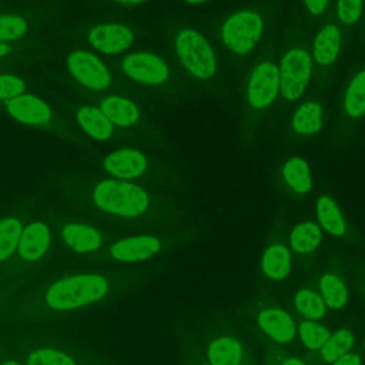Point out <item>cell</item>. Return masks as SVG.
Wrapping results in <instances>:
<instances>
[{"label":"cell","mask_w":365,"mask_h":365,"mask_svg":"<svg viewBox=\"0 0 365 365\" xmlns=\"http://www.w3.org/2000/svg\"><path fill=\"white\" fill-rule=\"evenodd\" d=\"M107 281L101 275H74L51 285L46 301L54 309H74L100 299L107 292Z\"/></svg>","instance_id":"cell-1"},{"label":"cell","mask_w":365,"mask_h":365,"mask_svg":"<svg viewBox=\"0 0 365 365\" xmlns=\"http://www.w3.org/2000/svg\"><path fill=\"white\" fill-rule=\"evenodd\" d=\"M93 197L101 210L121 217H138L148 207L145 191L125 181H101L94 188Z\"/></svg>","instance_id":"cell-2"},{"label":"cell","mask_w":365,"mask_h":365,"mask_svg":"<svg viewBox=\"0 0 365 365\" xmlns=\"http://www.w3.org/2000/svg\"><path fill=\"white\" fill-rule=\"evenodd\" d=\"M175 53L184 67L198 78H210L217 66L208 41L194 30H182L175 40Z\"/></svg>","instance_id":"cell-3"},{"label":"cell","mask_w":365,"mask_h":365,"mask_svg":"<svg viewBox=\"0 0 365 365\" xmlns=\"http://www.w3.org/2000/svg\"><path fill=\"white\" fill-rule=\"evenodd\" d=\"M264 23L261 17L250 10L232 14L222 26V40L225 46L240 54L248 53L262 34Z\"/></svg>","instance_id":"cell-4"},{"label":"cell","mask_w":365,"mask_h":365,"mask_svg":"<svg viewBox=\"0 0 365 365\" xmlns=\"http://www.w3.org/2000/svg\"><path fill=\"white\" fill-rule=\"evenodd\" d=\"M311 68V57L302 48H292L284 56L279 68V90L285 98L297 100L301 97L308 84Z\"/></svg>","instance_id":"cell-5"},{"label":"cell","mask_w":365,"mask_h":365,"mask_svg":"<svg viewBox=\"0 0 365 365\" xmlns=\"http://www.w3.org/2000/svg\"><path fill=\"white\" fill-rule=\"evenodd\" d=\"M70 73L86 87L101 90L110 86L111 77L107 67L88 51H74L67 58Z\"/></svg>","instance_id":"cell-6"},{"label":"cell","mask_w":365,"mask_h":365,"mask_svg":"<svg viewBox=\"0 0 365 365\" xmlns=\"http://www.w3.org/2000/svg\"><path fill=\"white\" fill-rule=\"evenodd\" d=\"M281 88L279 70L269 61L258 64L250 78L248 100L252 107L264 108L269 106Z\"/></svg>","instance_id":"cell-7"},{"label":"cell","mask_w":365,"mask_h":365,"mask_svg":"<svg viewBox=\"0 0 365 365\" xmlns=\"http://www.w3.org/2000/svg\"><path fill=\"white\" fill-rule=\"evenodd\" d=\"M123 70L128 77L144 84H158L168 77L167 64L150 53H134L123 60Z\"/></svg>","instance_id":"cell-8"},{"label":"cell","mask_w":365,"mask_h":365,"mask_svg":"<svg viewBox=\"0 0 365 365\" xmlns=\"http://www.w3.org/2000/svg\"><path fill=\"white\" fill-rule=\"evenodd\" d=\"M133 41V31L120 24H98L90 31L91 46L104 54L121 53L128 48Z\"/></svg>","instance_id":"cell-9"},{"label":"cell","mask_w":365,"mask_h":365,"mask_svg":"<svg viewBox=\"0 0 365 365\" xmlns=\"http://www.w3.org/2000/svg\"><path fill=\"white\" fill-rule=\"evenodd\" d=\"M7 111L19 121L26 123V124H34V125H41L50 121L51 113L50 108L44 101L40 98L24 94L14 98L7 100L6 103Z\"/></svg>","instance_id":"cell-10"},{"label":"cell","mask_w":365,"mask_h":365,"mask_svg":"<svg viewBox=\"0 0 365 365\" xmlns=\"http://www.w3.org/2000/svg\"><path fill=\"white\" fill-rule=\"evenodd\" d=\"M104 168L115 177L131 180L145 171L147 160L140 151L123 148L106 157Z\"/></svg>","instance_id":"cell-11"},{"label":"cell","mask_w":365,"mask_h":365,"mask_svg":"<svg viewBox=\"0 0 365 365\" xmlns=\"http://www.w3.org/2000/svg\"><path fill=\"white\" fill-rule=\"evenodd\" d=\"M158 250H160V242L157 238L141 235V237L125 238L115 242L111 247V255L120 261L134 262V261H140L151 257Z\"/></svg>","instance_id":"cell-12"},{"label":"cell","mask_w":365,"mask_h":365,"mask_svg":"<svg viewBox=\"0 0 365 365\" xmlns=\"http://www.w3.org/2000/svg\"><path fill=\"white\" fill-rule=\"evenodd\" d=\"M262 331L277 342L285 344L295 336V324L291 317L278 308H267L258 315Z\"/></svg>","instance_id":"cell-13"},{"label":"cell","mask_w":365,"mask_h":365,"mask_svg":"<svg viewBox=\"0 0 365 365\" xmlns=\"http://www.w3.org/2000/svg\"><path fill=\"white\" fill-rule=\"evenodd\" d=\"M50 242V231L43 222H31L20 237L19 252L27 261L38 259L47 250Z\"/></svg>","instance_id":"cell-14"},{"label":"cell","mask_w":365,"mask_h":365,"mask_svg":"<svg viewBox=\"0 0 365 365\" xmlns=\"http://www.w3.org/2000/svg\"><path fill=\"white\" fill-rule=\"evenodd\" d=\"M63 238L77 252H91L101 244L100 234L84 224H70L63 228Z\"/></svg>","instance_id":"cell-15"},{"label":"cell","mask_w":365,"mask_h":365,"mask_svg":"<svg viewBox=\"0 0 365 365\" xmlns=\"http://www.w3.org/2000/svg\"><path fill=\"white\" fill-rule=\"evenodd\" d=\"M100 110L106 117L121 127H128L138 120L137 107L127 98L120 96H111L101 101Z\"/></svg>","instance_id":"cell-16"},{"label":"cell","mask_w":365,"mask_h":365,"mask_svg":"<svg viewBox=\"0 0 365 365\" xmlns=\"http://www.w3.org/2000/svg\"><path fill=\"white\" fill-rule=\"evenodd\" d=\"M262 271L271 279H282L288 275L291 268V255L285 245L277 242L267 248L262 255Z\"/></svg>","instance_id":"cell-17"},{"label":"cell","mask_w":365,"mask_h":365,"mask_svg":"<svg viewBox=\"0 0 365 365\" xmlns=\"http://www.w3.org/2000/svg\"><path fill=\"white\" fill-rule=\"evenodd\" d=\"M210 365H240L242 359L241 344L231 336H221L208 348Z\"/></svg>","instance_id":"cell-18"},{"label":"cell","mask_w":365,"mask_h":365,"mask_svg":"<svg viewBox=\"0 0 365 365\" xmlns=\"http://www.w3.org/2000/svg\"><path fill=\"white\" fill-rule=\"evenodd\" d=\"M77 118L83 130L97 140H106L111 135L113 123L106 114L96 107H83L77 113Z\"/></svg>","instance_id":"cell-19"},{"label":"cell","mask_w":365,"mask_h":365,"mask_svg":"<svg viewBox=\"0 0 365 365\" xmlns=\"http://www.w3.org/2000/svg\"><path fill=\"white\" fill-rule=\"evenodd\" d=\"M341 46V34L335 26H325L315 38L314 56L319 64H329L338 56Z\"/></svg>","instance_id":"cell-20"},{"label":"cell","mask_w":365,"mask_h":365,"mask_svg":"<svg viewBox=\"0 0 365 365\" xmlns=\"http://www.w3.org/2000/svg\"><path fill=\"white\" fill-rule=\"evenodd\" d=\"M294 130L299 134H314L322 125V108L315 101L301 104L292 118Z\"/></svg>","instance_id":"cell-21"},{"label":"cell","mask_w":365,"mask_h":365,"mask_svg":"<svg viewBox=\"0 0 365 365\" xmlns=\"http://www.w3.org/2000/svg\"><path fill=\"white\" fill-rule=\"evenodd\" d=\"M317 215L322 228L334 235L345 232V222L336 204L329 197H321L317 202Z\"/></svg>","instance_id":"cell-22"},{"label":"cell","mask_w":365,"mask_h":365,"mask_svg":"<svg viewBox=\"0 0 365 365\" xmlns=\"http://www.w3.org/2000/svg\"><path fill=\"white\" fill-rule=\"evenodd\" d=\"M321 241L319 227L314 222H301L291 232V247L299 254L312 252Z\"/></svg>","instance_id":"cell-23"},{"label":"cell","mask_w":365,"mask_h":365,"mask_svg":"<svg viewBox=\"0 0 365 365\" xmlns=\"http://www.w3.org/2000/svg\"><path fill=\"white\" fill-rule=\"evenodd\" d=\"M284 178L288 185L297 192H307L311 188V173L308 164L301 158H291L285 163L282 170Z\"/></svg>","instance_id":"cell-24"},{"label":"cell","mask_w":365,"mask_h":365,"mask_svg":"<svg viewBox=\"0 0 365 365\" xmlns=\"http://www.w3.org/2000/svg\"><path fill=\"white\" fill-rule=\"evenodd\" d=\"M319 289L325 304L332 309H341L348 301V291L344 282L334 274H325L321 277Z\"/></svg>","instance_id":"cell-25"},{"label":"cell","mask_w":365,"mask_h":365,"mask_svg":"<svg viewBox=\"0 0 365 365\" xmlns=\"http://www.w3.org/2000/svg\"><path fill=\"white\" fill-rule=\"evenodd\" d=\"M355 342L354 334L348 329L335 331L328 341L322 345L321 354L327 362H335L339 356L346 354Z\"/></svg>","instance_id":"cell-26"},{"label":"cell","mask_w":365,"mask_h":365,"mask_svg":"<svg viewBox=\"0 0 365 365\" xmlns=\"http://www.w3.org/2000/svg\"><path fill=\"white\" fill-rule=\"evenodd\" d=\"M23 225L16 218H4L0 221V261L10 257L19 247Z\"/></svg>","instance_id":"cell-27"},{"label":"cell","mask_w":365,"mask_h":365,"mask_svg":"<svg viewBox=\"0 0 365 365\" xmlns=\"http://www.w3.org/2000/svg\"><path fill=\"white\" fill-rule=\"evenodd\" d=\"M345 110L352 117L365 114V70L354 77L345 96Z\"/></svg>","instance_id":"cell-28"},{"label":"cell","mask_w":365,"mask_h":365,"mask_svg":"<svg viewBox=\"0 0 365 365\" xmlns=\"http://www.w3.org/2000/svg\"><path fill=\"white\" fill-rule=\"evenodd\" d=\"M295 307L308 319H319L325 314L322 299L311 289H301L297 292Z\"/></svg>","instance_id":"cell-29"},{"label":"cell","mask_w":365,"mask_h":365,"mask_svg":"<svg viewBox=\"0 0 365 365\" xmlns=\"http://www.w3.org/2000/svg\"><path fill=\"white\" fill-rule=\"evenodd\" d=\"M299 336H301V341L308 348L318 349V348H322V345L328 341L331 334L325 327L314 321H305L299 325Z\"/></svg>","instance_id":"cell-30"},{"label":"cell","mask_w":365,"mask_h":365,"mask_svg":"<svg viewBox=\"0 0 365 365\" xmlns=\"http://www.w3.org/2000/svg\"><path fill=\"white\" fill-rule=\"evenodd\" d=\"M27 365H76V362L60 351L43 348L29 355Z\"/></svg>","instance_id":"cell-31"},{"label":"cell","mask_w":365,"mask_h":365,"mask_svg":"<svg viewBox=\"0 0 365 365\" xmlns=\"http://www.w3.org/2000/svg\"><path fill=\"white\" fill-rule=\"evenodd\" d=\"M27 30V23L20 16H0V43L11 41L23 36Z\"/></svg>","instance_id":"cell-32"},{"label":"cell","mask_w":365,"mask_h":365,"mask_svg":"<svg viewBox=\"0 0 365 365\" xmlns=\"http://www.w3.org/2000/svg\"><path fill=\"white\" fill-rule=\"evenodd\" d=\"M362 0H338L336 13L344 24H352L361 16Z\"/></svg>","instance_id":"cell-33"},{"label":"cell","mask_w":365,"mask_h":365,"mask_svg":"<svg viewBox=\"0 0 365 365\" xmlns=\"http://www.w3.org/2000/svg\"><path fill=\"white\" fill-rule=\"evenodd\" d=\"M24 91V83L11 76V74H1L0 76V98L6 100V98H14L21 96V93Z\"/></svg>","instance_id":"cell-34"},{"label":"cell","mask_w":365,"mask_h":365,"mask_svg":"<svg viewBox=\"0 0 365 365\" xmlns=\"http://www.w3.org/2000/svg\"><path fill=\"white\" fill-rule=\"evenodd\" d=\"M334 365H361V359H359V356H358L356 354H349V352H346V354H344L342 356H339V358L334 362Z\"/></svg>","instance_id":"cell-35"},{"label":"cell","mask_w":365,"mask_h":365,"mask_svg":"<svg viewBox=\"0 0 365 365\" xmlns=\"http://www.w3.org/2000/svg\"><path fill=\"white\" fill-rule=\"evenodd\" d=\"M307 9L314 13V14H319L328 4L329 0H304Z\"/></svg>","instance_id":"cell-36"},{"label":"cell","mask_w":365,"mask_h":365,"mask_svg":"<svg viewBox=\"0 0 365 365\" xmlns=\"http://www.w3.org/2000/svg\"><path fill=\"white\" fill-rule=\"evenodd\" d=\"M9 51H11V47L7 46L6 43H0V57L6 56Z\"/></svg>","instance_id":"cell-37"},{"label":"cell","mask_w":365,"mask_h":365,"mask_svg":"<svg viewBox=\"0 0 365 365\" xmlns=\"http://www.w3.org/2000/svg\"><path fill=\"white\" fill-rule=\"evenodd\" d=\"M284 365H305L302 361H299V359H295V358H292V359H288V361H285L284 362Z\"/></svg>","instance_id":"cell-38"},{"label":"cell","mask_w":365,"mask_h":365,"mask_svg":"<svg viewBox=\"0 0 365 365\" xmlns=\"http://www.w3.org/2000/svg\"><path fill=\"white\" fill-rule=\"evenodd\" d=\"M118 3H123V4H137V3H143L145 0H115Z\"/></svg>","instance_id":"cell-39"},{"label":"cell","mask_w":365,"mask_h":365,"mask_svg":"<svg viewBox=\"0 0 365 365\" xmlns=\"http://www.w3.org/2000/svg\"><path fill=\"white\" fill-rule=\"evenodd\" d=\"M188 3H192V4H195V3H202V1H205V0H187Z\"/></svg>","instance_id":"cell-40"},{"label":"cell","mask_w":365,"mask_h":365,"mask_svg":"<svg viewBox=\"0 0 365 365\" xmlns=\"http://www.w3.org/2000/svg\"><path fill=\"white\" fill-rule=\"evenodd\" d=\"M3 365H19V364L14 362V361H7V362H4Z\"/></svg>","instance_id":"cell-41"}]
</instances>
